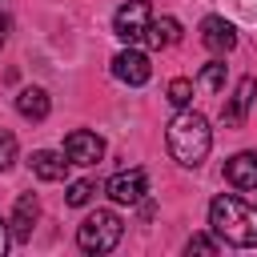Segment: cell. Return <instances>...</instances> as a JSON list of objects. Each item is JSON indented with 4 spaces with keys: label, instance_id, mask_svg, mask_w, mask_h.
<instances>
[{
    "label": "cell",
    "instance_id": "cell-1",
    "mask_svg": "<svg viewBox=\"0 0 257 257\" xmlns=\"http://www.w3.org/2000/svg\"><path fill=\"white\" fill-rule=\"evenodd\" d=\"M165 141H169V153H173V161H177V165L197 169V165L209 157V149H213V128H209V120H205L201 112L181 108V112L169 120Z\"/></svg>",
    "mask_w": 257,
    "mask_h": 257
},
{
    "label": "cell",
    "instance_id": "cell-2",
    "mask_svg": "<svg viewBox=\"0 0 257 257\" xmlns=\"http://www.w3.org/2000/svg\"><path fill=\"white\" fill-rule=\"evenodd\" d=\"M209 225H213V233H217L221 241H229V245H237V249L257 245V209L245 205V201L233 197V193L213 197V205H209Z\"/></svg>",
    "mask_w": 257,
    "mask_h": 257
},
{
    "label": "cell",
    "instance_id": "cell-3",
    "mask_svg": "<svg viewBox=\"0 0 257 257\" xmlns=\"http://www.w3.org/2000/svg\"><path fill=\"white\" fill-rule=\"evenodd\" d=\"M120 233H124V221H120L112 209H96V213H88V217L80 221L76 245H80L84 253H108V249H116Z\"/></svg>",
    "mask_w": 257,
    "mask_h": 257
},
{
    "label": "cell",
    "instance_id": "cell-4",
    "mask_svg": "<svg viewBox=\"0 0 257 257\" xmlns=\"http://www.w3.org/2000/svg\"><path fill=\"white\" fill-rule=\"evenodd\" d=\"M149 20H153L149 0H128V4H120V8H116V16H112V32H116L124 44H137V40H145Z\"/></svg>",
    "mask_w": 257,
    "mask_h": 257
},
{
    "label": "cell",
    "instance_id": "cell-5",
    "mask_svg": "<svg viewBox=\"0 0 257 257\" xmlns=\"http://www.w3.org/2000/svg\"><path fill=\"white\" fill-rule=\"evenodd\" d=\"M145 193H149L145 169H124V173H116V177L108 181V197H112L116 205H141Z\"/></svg>",
    "mask_w": 257,
    "mask_h": 257
},
{
    "label": "cell",
    "instance_id": "cell-6",
    "mask_svg": "<svg viewBox=\"0 0 257 257\" xmlns=\"http://www.w3.org/2000/svg\"><path fill=\"white\" fill-rule=\"evenodd\" d=\"M112 76L116 80H124V84H145L149 76H153V64H149V56L141 52V48H124V52H116L112 56Z\"/></svg>",
    "mask_w": 257,
    "mask_h": 257
},
{
    "label": "cell",
    "instance_id": "cell-7",
    "mask_svg": "<svg viewBox=\"0 0 257 257\" xmlns=\"http://www.w3.org/2000/svg\"><path fill=\"white\" fill-rule=\"evenodd\" d=\"M64 157L72 165H96L104 157V141L96 133H88V128H76V133L64 137Z\"/></svg>",
    "mask_w": 257,
    "mask_h": 257
},
{
    "label": "cell",
    "instance_id": "cell-8",
    "mask_svg": "<svg viewBox=\"0 0 257 257\" xmlns=\"http://www.w3.org/2000/svg\"><path fill=\"white\" fill-rule=\"evenodd\" d=\"M253 96H257V80H253V76H241V80H237V88H233V96H229V104L221 108V120H225L229 128H241V124H245V116H249Z\"/></svg>",
    "mask_w": 257,
    "mask_h": 257
},
{
    "label": "cell",
    "instance_id": "cell-9",
    "mask_svg": "<svg viewBox=\"0 0 257 257\" xmlns=\"http://www.w3.org/2000/svg\"><path fill=\"white\" fill-rule=\"evenodd\" d=\"M201 44L217 56H225L233 44H237V28L225 20V16H205L201 20Z\"/></svg>",
    "mask_w": 257,
    "mask_h": 257
},
{
    "label": "cell",
    "instance_id": "cell-10",
    "mask_svg": "<svg viewBox=\"0 0 257 257\" xmlns=\"http://www.w3.org/2000/svg\"><path fill=\"white\" fill-rule=\"evenodd\" d=\"M36 217H40V201H36V193H20V197H16V209H12V221H8V225H12L8 233H12L16 241H28L32 229H36Z\"/></svg>",
    "mask_w": 257,
    "mask_h": 257
},
{
    "label": "cell",
    "instance_id": "cell-11",
    "mask_svg": "<svg viewBox=\"0 0 257 257\" xmlns=\"http://www.w3.org/2000/svg\"><path fill=\"white\" fill-rule=\"evenodd\" d=\"M68 157H64V149L60 153H52V149H36L32 157H28V169L40 177V181H64L68 177Z\"/></svg>",
    "mask_w": 257,
    "mask_h": 257
},
{
    "label": "cell",
    "instance_id": "cell-12",
    "mask_svg": "<svg viewBox=\"0 0 257 257\" xmlns=\"http://www.w3.org/2000/svg\"><path fill=\"white\" fill-rule=\"evenodd\" d=\"M225 181L233 189H257V153H237L225 161Z\"/></svg>",
    "mask_w": 257,
    "mask_h": 257
},
{
    "label": "cell",
    "instance_id": "cell-13",
    "mask_svg": "<svg viewBox=\"0 0 257 257\" xmlns=\"http://www.w3.org/2000/svg\"><path fill=\"white\" fill-rule=\"evenodd\" d=\"M181 40V24L173 16H153L149 28H145V44L149 48H173Z\"/></svg>",
    "mask_w": 257,
    "mask_h": 257
},
{
    "label": "cell",
    "instance_id": "cell-14",
    "mask_svg": "<svg viewBox=\"0 0 257 257\" xmlns=\"http://www.w3.org/2000/svg\"><path fill=\"white\" fill-rule=\"evenodd\" d=\"M48 108H52V100H48L44 88H20V96H16V112H20L24 120H44Z\"/></svg>",
    "mask_w": 257,
    "mask_h": 257
},
{
    "label": "cell",
    "instance_id": "cell-15",
    "mask_svg": "<svg viewBox=\"0 0 257 257\" xmlns=\"http://www.w3.org/2000/svg\"><path fill=\"white\" fill-rule=\"evenodd\" d=\"M201 84H205L209 92H221V88H225V60H209V64L201 68Z\"/></svg>",
    "mask_w": 257,
    "mask_h": 257
},
{
    "label": "cell",
    "instance_id": "cell-16",
    "mask_svg": "<svg viewBox=\"0 0 257 257\" xmlns=\"http://www.w3.org/2000/svg\"><path fill=\"white\" fill-rule=\"evenodd\" d=\"M189 100H193V80H185V76L169 80V104H177V108H189Z\"/></svg>",
    "mask_w": 257,
    "mask_h": 257
},
{
    "label": "cell",
    "instance_id": "cell-17",
    "mask_svg": "<svg viewBox=\"0 0 257 257\" xmlns=\"http://www.w3.org/2000/svg\"><path fill=\"white\" fill-rule=\"evenodd\" d=\"M92 193H96V185H92V181H72V185H68V197H64V201L80 209V205H88V201H92Z\"/></svg>",
    "mask_w": 257,
    "mask_h": 257
},
{
    "label": "cell",
    "instance_id": "cell-18",
    "mask_svg": "<svg viewBox=\"0 0 257 257\" xmlns=\"http://www.w3.org/2000/svg\"><path fill=\"white\" fill-rule=\"evenodd\" d=\"M12 161H16V137L0 128V173H4V169H8Z\"/></svg>",
    "mask_w": 257,
    "mask_h": 257
},
{
    "label": "cell",
    "instance_id": "cell-19",
    "mask_svg": "<svg viewBox=\"0 0 257 257\" xmlns=\"http://www.w3.org/2000/svg\"><path fill=\"white\" fill-rule=\"evenodd\" d=\"M185 253H189V257H193V253H217V241L197 233V237H189V241H185Z\"/></svg>",
    "mask_w": 257,
    "mask_h": 257
},
{
    "label": "cell",
    "instance_id": "cell-20",
    "mask_svg": "<svg viewBox=\"0 0 257 257\" xmlns=\"http://www.w3.org/2000/svg\"><path fill=\"white\" fill-rule=\"evenodd\" d=\"M4 40H8V16L0 12V44H4Z\"/></svg>",
    "mask_w": 257,
    "mask_h": 257
},
{
    "label": "cell",
    "instance_id": "cell-21",
    "mask_svg": "<svg viewBox=\"0 0 257 257\" xmlns=\"http://www.w3.org/2000/svg\"><path fill=\"white\" fill-rule=\"evenodd\" d=\"M4 245H8V221H0V253H4Z\"/></svg>",
    "mask_w": 257,
    "mask_h": 257
}]
</instances>
